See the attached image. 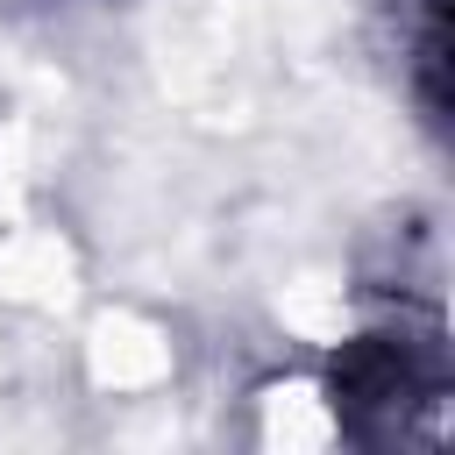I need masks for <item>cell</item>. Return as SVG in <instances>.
I'll return each mask as SVG.
<instances>
[{
	"label": "cell",
	"instance_id": "7a4b0ae2",
	"mask_svg": "<svg viewBox=\"0 0 455 455\" xmlns=\"http://www.w3.org/2000/svg\"><path fill=\"white\" fill-rule=\"evenodd\" d=\"M412 85L427 121H448V0H419V36H412Z\"/></svg>",
	"mask_w": 455,
	"mask_h": 455
},
{
	"label": "cell",
	"instance_id": "6da1fadb",
	"mask_svg": "<svg viewBox=\"0 0 455 455\" xmlns=\"http://www.w3.org/2000/svg\"><path fill=\"white\" fill-rule=\"evenodd\" d=\"M327 391H334V419L355 441H384V434H405L441 398V355L434 341H412V334H363L334 355Z\"/></svg>",
	"mask_w": 455,
	"mask_h": 455
}]
</instances>
